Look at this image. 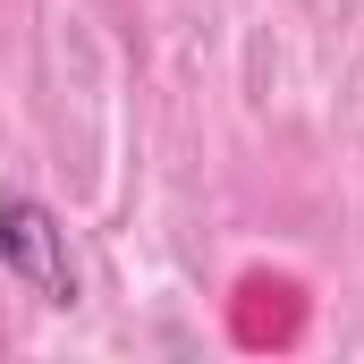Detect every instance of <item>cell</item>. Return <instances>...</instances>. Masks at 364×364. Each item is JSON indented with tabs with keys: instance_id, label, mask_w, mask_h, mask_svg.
Masks as SVG:
<instances>
[{
	"instance_id": "cell-1",
	"label": "cell",
	"mask_w": 364,
	"mask_h": 364,
	"mask_svg": "<svg viewBox=\"0 0 364 364\" xmlns=\"http://www.w3.org/2000/svg\"><path fill=\"white\" fill-rule=\"evenodd\" d=\"M0 272L17 279L26 296L43 305H77L85 279H77V255H68V220L43 203V195H0Z\"/></svg>"
}]
</instances>
